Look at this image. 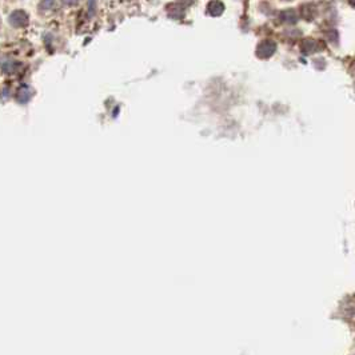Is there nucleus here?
Wrapping results in <instances>:
<instances>
[{
  "label": "nucleus",
  "instance_id": "obj_1",
  "mask_svg": "<svg viewBox=\"0 0 355 355\" xmlns=\"http://www.w3.org/2000/svg\"><path fill=\"white\" fill-rule=\"evenodd\" d=\"M275 51H277V43L272 42V40H263L258 46L257 55L260 59H267V58L274 55Z\"/></svg>",
  "mask_w": 355,
  "mask_h": 355
},
{
  "label": "nucleus",
  "instance_id": "obj_2",
  "mask_svg": "<svg viewBox=\"0 0 355 355\" xmlns=\"http://www.w3.org/2000/svg\"><path fill=\"white\" fill-rule=\"evenodd\" d=\"M8 20H10V23L14 25V27L19 29V27H24V25H27V23H29V16H27V14H25L24 11L18 10V11H14V12L10 15Z\"/></svg>",
  "mask_w": 355,
  "mask_h": 355
},
{
  "label": "nucleus",
  "instance_id": "obj_3",
  "mask_svg": "<svg viewBox=\"0 0 355 355\" xmlns=\"http://www.w3.org/2000/svg\"><path fill=\"white\" fill-rule=\"evenodd\" d=\"M301 48H302L303 53L310 55V53H317V52H319V51H322V49L324 48V46L319 42V40L307 39V40H305V42L302 43Z\"/></svg>",
  "mask_w": 355,
  "mask_h": 355
},
{
  "label": "nucleus",
  "instance_id": "obj_4",
  "mask_svg": "<svg viewBox=\"0 0 355 355\" xmlns=\"http://www.w3.org/2000/svg\"><path fill=\"white\" fill-rule=\"evenodd\" d=\"M223 11H225V4L219 0H212L207 4V12L212 16H219L223 14Z\"/></svg>",
  "mask_w": 355,
  "mask_h": 355
},
{
  "label": "nucleus",
  "instance_id": "obj_5",
  "mask_svg": "<svg viewBox=\"0 0 355 355\" xmlns=\"http://www.w3.org/2000/svg\"><path fill=\"white\" fill-rule=\"evenodd\" d=\"M281 18H282V20L287 21V23H291V21L294 23V21H296L295 12L291 10H287V11H285V12H282Z\"/></svg>",
  "mask_w": 355,
  "mask_h": 355
},
{
  "label": "nucleus",
  "instance_id": "obj_6",
  "mask_svg": "<svg viewBox=\"0 0 355 355\" xmlns=\"http://www.w3.org/2000/svg\"><path fill=\"white\" fill-rule=\"evenodd\" d=\"M16 67H18V66H16L14 62H6V63L3 64V71L6 74H12V72L16 71Z\"/></svg>",
  "mask_w": 355,
  "mask_h": 355
},
{
  "label": "nucleus",
  "instance_id": "obj_7",
  "mask_svg": "<svg viewBox=\"0 0 355 355\" xmlns=\"http://www.w3.org/2000/svg\"><path fill=\"white\" fill-rule=\"evenodd\" d=\"M55 7V0H43L40 4V8L43 10H52Z\"/></svg>",
  "mask_w": 355,
  "mask_h": 355
},
{
  "label": "nucleus",
  "instance_id": "obj_8",
  "mask_svg": "<svg viewBox=\"0 0 355 355\" xmlns=\"http://www.w3.org/2000/svg\"><path fill=\"white\" fill-rule=\"evenodd\" d=\"M63 2V4H66V6H74V4L77 3V0H62Z\"/></svg>",
  "mask_w": 355,
  "mask_h": 355
},
{
  "label": "nucleus",
  "instance_id": "obj_9",
  "mask_svg": "<svg viewBox=\"0 0 355 355\" xmlns=\"http://www.w3.org/2000/svg\"><path fill=\"white\" fill-rule=\"evenodd\" d=\"M347 2L350 3V6H351V7H355V0H347Z\"/></svg>",
  "mask_w": 355,
  "mask_h": 355
}]
</instances>
